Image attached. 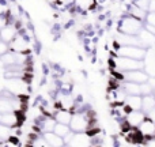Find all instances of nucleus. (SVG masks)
Listing matches in <instances>:
<instances>
[{
    "label": "nucleus",
    "mask_w": 155,
    "mask_h": 147,
    "mask_svg": "<svg viewBox=\"0 0 155 147\" xmlns=\"http://www.w3.org/2000/svg\"><path fill=\"white\" fill-rule=\"evenodd\" d=\"M112 64L117 72H129V71H136L144 68V62L143 60H135L123 56H114L112 60Z\"/></svg>",
    "instance_id": "obj_1"
},
{
    "label": "nucleus",
    "mask_w": 155,
    "mask_h": 147,
    "mask_svg": "<svg viewBox=\"0 0 155 147\" xmlns=\"http://www.w3.org/2000/svg\"><path fill=\"white\" fill-rule=\"evenodd\" d=\"M143 29H144L143 21L134 18V16H131V15L123 18L120 25H118V32L124 33V34H129V35H139V33L142 32Z\"/></svg>",
    "instance_id": "obj_2"
},
{
    "label": "nucleus",
    "mask_w": 155,
    "mask_h": 147,
    "mask_svg": "<svg viewBox=\"0 0 155 147\" xmlns=\"http://www.w3.org/2000/svg\"><path fill=\"white\" fill-rule=\"evenodd\" d=\"M4 89L15 97H23L29 93V83L25 78H10L4 82Z\"/></svg>",
    "instance_id": "obj_3"
},
{
    "label": "nucleus",
    "mask_w": 155,
    "mask_h": 147,
    "mask_svg": "<svg viewBox=\"0 0 155 147\" xmlns=\"http://www.w3.org/2000/svg\"><path fill=\"white\" fill-rule=\"evenodd\" d=\"M70 127L75 134L87 131L88 127H90V119L87 116V110H76V112H74Z\"/></svg>",
    "instance_id": "obj_4"
},
{
    "label": "nucleus",
    "mask_w": 155,
    "mask_h": 147,
    "mask_svg": "<svg viewBox=\"0 0 155 147\" xmlns=\"http://www.w3.org/2000/svg\"><path fill=\"white\" fill-rule=\"evenodd\" d=\"M116 56H123V57H129V59L135 60H144L147 51L146 48L142 46H120L114 51Z\"/></svg>",
    "instance_id": "obj_5"
},
{
    "label": "nucleus",
    "mask_w": 155,
    "mask_h": 147,
    "mask_svg": "<svg viewBox=\"0 0 155 147\" xmlns=\"http://www.w3.org/2000/svg\"><path fill=\"white\" fill-rule=\"evenodd\" d=\"M30 49V42L23 34H19L10 42V51L21 52V53H27Z\"/></svg>",
    "instance_id": "obj_6"
},
{
    "label": "nucleus",
    "mask_w": 155,
    "mask_h": 147,
    "mask_svg": "<svg viewBox=\"0 0 155 147\" xmlns=\"http://www.w3.org/2000/svg\"><path fill=\"white\" fill-rule=\"evenodd\" d=\"M121 74H123V78L125 82H134V83H139V85L148 82V79H150L148 74L143 70L129 71V72H121Z\"/></svg>",
    "instance_id": "obj_7"
},
{
    "label": "nucleus",
    "mask_w": 155,
    "mask_h": 147,
    "mask_svg": "<svg viewBox=\"0 0 155 147\" xmlns=\"http://www.w3.org/2000/svg\"><path fill=\"white\" fill-rule=\"evenodd\" d=\"M116 42L120 46H142V42H140L137 35L124 34V33H120V32L116 35Z\"/></svg>",
    "instance_id": "obj_8"
},
{
    "label": "nucleus",
    "mask_w": 155,
    "mask_h": 147,
    "mask_svg": "<svg viewBox=\"0 0 155 147\" xmlns=\"http://www.w3.org/2000/svg\"><path fill=\"white\" fill-rule=\"evenodd\" d=\"M137 129L146 138V140H153L155 138V123L153 120H150L148 117L137 127Z\"/></svg>",
    "instance_id": "obj_9"
},
{
    "label": "nucleus",
    "mask_w": 155,
    "mask_h": 147,
    "mask_svg": "<svg viewBox=\"0 0 155 147\" xmlns=\"http://www.w3.org/2000/svg\"><path fill=\"white\" fill-rule=\"evenodd\" d=\"M146 119H147V115L143 110H131L125 117V120L132 128H137Z\"/></svg>",
    "instance_id": "obj_10"
},
{
    "label": "nucleus",
    "mask_w": 155,
    "mask_h": 147,
    "mask_svg": "<svg viewBox=\"0 0 155 147\" xmlns=\"http://www.w3.org/2000/svg\"><path fill=\"white\" fill-rule=\"evenodd\" d=\"M70 147H91V138L86 132H78L68 143Z\"/></svg>",
    "instance_id": "obj_11"
},
{
    "label": "nucleus",
    "mask_w": 155,
    "mask_h": 147,
    "mask_svg": "<svg viewBox=\"0 0 155 147\" xmlns=\"http://www.w3.org/2000/svg\"><path fill=\"white\" fill-rule=\"evenodd\" d=\"M0 33H2V41H4V42H7V44H10L11 41L18 35L16 26H14L12 23H8L5 27H3V29L0 30Z\"/></svg>",
    "instance_id": "obj_12"
},
{
    "label": "nucleus",
    "mask_w": 155,
    "mask_h": 147,
    "mask_svg": "<svg viewBox=\"0 0 155 147\" xmlns=\"http://www.w3.org/2000/svg\"><path fill=\"white\" fill-rule=\"evenodd\" d=\"M139 40L140 42H142V46L143 48H151V46L155 45V34H153V33H150L148 30L143 29L142 32L139 33Z\"/></svg>",
    "instance_id": "obj_13"
},
{
    "label": "nucleus",
    "mask_w": 155,
    "mask_h": 147,
    "mask_svg": "<svg viewBox=\"0 0 155 147\" xmlns=\"http://www.w3.org/2000/svg\"><path fill=\"white\" fill-rule=\"evenodd\" d=\"M42 135L51 147H64L65 146L64 139H63L61 136H59L57 134H54V132H45V134H42Z\"/></svg>",
    "instance_id": "obj_14"
},
{
    "label": "nucleus",
    "mask_w": 155,
    "mask_h": 147,
    "mask_svg": "<svg viewBox=\"0 0 155 147\" xmlns=\"http://www.w3.org/2000/svg\"><path fill=\"white\" fill-rule=\"evenodd\" d=\"M72 115H74V113L71 112V110L59 109V110L56 112V115L53 116V117L56 119L57 123H60V124H67V125H70L71 120H72Z\"/></svg>",
    "instance_id": "obj_15"
},
{
    "label": "nucleus",
    "mask_w": 155,
    "mask_h": 147,
    "mask_svg": "<svg viewBox=\"0 0 155 147\" xmlns=\"http://www.w3.org/2000/svg\"><path fill=\"white\" fill-rule=\"evenodd\" d=\"M125 105L131 110H142L143 97L142 95H128L125 101Z\"/></svg>",
    "instance_id": "obj_16"
},
{
    "label": "nucleus",
    "mask_w": 155,
    "mask_h": 147,
    "mask_svg": "<svg viewBox=\"0 0 155 147\" xmlns=\"http://www.w3.org/2000/svg\"><path fill=\"white\" fill-rule=\"evenodd\" d=\"M123 89L125 90V93L128 94V95H142V90H140V85H139V83L124 82Z\"/></svg>",
    "instance_id": "obj_17"
},
{
    "label": "nucleus",
    "mask_w": 155,
    "mask_h": 147,
    "mask_svg": "<svg viewBox=\"0 0 155 147\" xmlns=\"http://www.w3.org/2000/svg\"><path fill=\"white\" fill-rule=\"evenodd\" d=\"M147 11L143 10V8L137 7L136 4H132L131 7H129V15L134 16V18L136 19H140V21H146V18H147Z\"/></svg>",
    "instance_id": "obj_18"
},
{
    "label": "nucleus",
    "mask_w": 155,
    "mask_h": 147,
    "mask_svg": "<svg viewBox=\"0 0 155 147\" xmlns=\"http://www.w3.org/2000/svg\"><path fill=\"white\" fill-rule=\"evenodd\" d=\"M155 108V95L150 94V95H144L143 97V105H142V110L147 115L148 112H151Z\"/></svg>",
    "instance_id": "obj_19"
},
{
    "label": "nucleus",
    "mask_w": 155,
    "mask_h": 147,
    "mask_svg": "<svg viewBox=\"0 0 155 147\" xmlns=\"http://www.w3.org/2000/svg\"><path fill=\"white\" fill-rule=\"evenodd\" d=\"M12 129L11 127L4 125L3 123H0V142H7L10 139V136L12 135Z\"/></svg>",
    "instance_id": "obj_20"
},
{
    "label": "nucleus",
    "mask_w": 155,
    "mask_h": 147,
    "mask_svg": "<svg viewBox=\"0 0 155 147\" xmlns=\"http://www.w3.org/2000/svg\"><path fill=\"white\" fill-rule=\"evenodd\" d=\"M71 131H72V129H71L70 125H67V124H60V123H57L56 128H54V134H57L61 138H64L65 135H68Z\"/></svg>",
    "instance_id": "obj_21"
},
{
    "label": "nucleus",
    "mask_w": 155,
    "mask_h": 147,
    "mask_svg": "<svg viewBox=\"0 0 155 147\" xmlns=\"http://www.w3.org/2000/svg\"><path fill=\"white\" fill-rule=\"evenodd\" d=\"M95 3V0H75V3L74 4L76 5L79 10H88V8L93 7V4Z\"/></svg>",
    "instance_id": "obj_22"
},
{
    "label": "nucleus",
    "mask_w": 155,
    "mask_h": 147,
    "mask_svg": "<svg viewBox=\"0 0 155 147\" xmlns=\"http://www.w3.org/2000/svg\"><path fill=\"white\" fill-rule=\"evenodd\" d=\"M31 145H33V147H51L49 146V143L45 140V138H44L42 134L38 135V138L35 140H33Z\"/></svg>",
    "instance_id": "obj_23"
},
{
    "label": "nucleus",
    "mask_w": 155,
    "mask_h": 147,
    "mask_svg": "<svg viewBox=\"0 0 155 147\" xmlns=\"http://www.w3.org/2000/svg\"><path fill=\"white\" fill-rule=\"evenodd\" d=\"M150 2L151 0H135L134 4H136L137 7L143 8V10H146L148 12V7H150Z\"/></svg>",
    "instance_id": "obj_24"
},
{
    "label": "nucleus",
    "mask_w": 155,
    "mask_h": 147,
    "mask_svg": "<svg viewBox=\"0 0 155 147\" xmlns=\"http://www.w3.org/2000/svg\"><path fill=\"white\" fill-rule=\"evenodd\" d=\"M7 52H10V44L4 42V41H0V57L3 55H5Z\"/></svg>",
    "instance_id": "obj_25"
},
{
    "label": "nucleus",
    "mask_w": 155,
    "mask_h": 147,
    "mask_svg": "<svg viewBox=\"0 0 155 147\" xmlns=\"http://www.w3.org/2000/svg\"><path fill=\"white\" fill-rule=\"evenodd\" d=\"M146 23L153 25V26H155V11H153V12H148V14H147V18H146Z\"/></svg>",
    "instance_id": "obj_26"
},
{
    "label": "nucleus",
    "mask_w": 155,
    "mask_h": 147,
    "mask_svg": "<svg viewBox=\"0 0 155 147\" xmlns=\"http://www.w3.org/2000/svg\"><path fill=\"white\" fill-rule=\"evenodd\" d=\"M74 135H75V132H74V131H71L70 134H68V135H65V136L63 138V139H64V143H65V145H68V143H70L71 140H72Z\"/></svg>",
    "instance_id": "obj_27"
},
{
    "label": "nucleus",
    "mask_w": 155,
    "mask_h": 147,
    "mask_svg": "<svg viewBox=\"0 0 155 147\" xmlns=\"http://www.w3.org/2000/svg\"><path fill=\"white\" fill-rule=\"evenodd\" d=\"M8 25V21L5 19V16H3V15H0V30L3 29V27H5Z\"/></svg>",
    "instance_id": "obj_28"
},
{
    "label": "nucleus",
    "mask_w": 155,
    "mask_h": 147,
    "mask_svg": "<svg viewBox=\"0 0 155 147\" xmlns=\"http://www.w3.org/2000/svg\"><path fill=\"white\" fill-rule=\"evenodd\" d=\"M144 29H146V30H148L150 33H153V34H155V26H153V25L146 23V25H144Z\"/></svg>",
    "instance_id": "obj_29"
},
{
    "label": "nucleus",
    "mask_w": 155,
    "mask_h": 147,
    "mask_svg": "<svg viewBox=\"0 0 155 147\" xmlns=\"http://www.w3.org/2000/svg\"><path fill=\"white\" fill-rule=\"evenodd\" d=\"M147 117L150 119V120H153L154 123H155V108H154L153 110H151V112H148V113H147Z\"/></svg>",
    "instance_id": "obj_30"
},
{
    "label": "nucleus",
    "mask_w": 155,
    "mask_h": 147,
    "mask_svg": "<svg viewBox=\"0 0 155 147\" xmlns=\"http://www.w3.org/2000/svg\"><path fill=\"white\" fill-rule=\"evenodd\" d=\"M148 85L155 90V76H150V79H148Z\"/></svg>",
    "instance_id": "obj_31"
},
{
    "label": "nucleus",
    "mask_w": 155,
    "mask_h": 147,
    "mask_svg": "<svg viewBox=\"0 0 155 147\" xmlns=\"http://www.w3.org/2000/svg\"><path fill=\"white\" fill-rule=\"evenodd\" d=\"M153 11H155V0H151L150 7H148V12H153Z\"/></svg>",
    "instance_id": "obj_32"
},
{
    "label": "nucleus",
    "mask_w": 155,
    "mask_h": 147,
    "mask_svg": "<svg viewBox=\"0 0 155 147\" xmlns=\"http://www.w3.org/2000/svg\"><path fill=\"white\" fill-rule=\"evenodd\" d=\"M61 4L64 5H68V4H72V3H75V0H59Z\"/></svg>",
    "instance_id": "obj_33"
},
{
    "label": "nucleus",
    "mask_w": 155,
    "mask_h": 147,
    "mask_svg": "<svg viewBox=\"0 0 155 147\" xmlns=\"http://www.w3.org/2000/svg\"><path fill=\"white\" fill-rule=\"evenodd\" d=\"M95 2H99V3H102V2H105V0H95Z\"/></svg>",
    "instance_id": "obj_34"
},
{
    "label": "nucleus",
    "mask_w": 155,
    "mask_h": 147,
    "mask_svg": "<svg viewBox=\"0 0 155 147\" xmlns=\"http://www.w3.org/2000/svg\"><path fill=\"white\" fill-rule=\"evenodd\" d=\"M2 116H3V115H2V113H0V123H2Z\"/></svg>",
    "instance_id": "obj_35"
},
{
    "label": "nucleus",
    "mask_w": 155,
    "mask_h": 147,
    "mask_svg": "<svg viewBox=\"0 0 155 147\" xmlns=\"http://www.w3.org/2000/svg\"><path fill=\"white\" fill-rule=\"evenodd\" d=\"M0 41H2V33H0Z\"/></svg>",
    "instance_id": "obj_36"
},
{
    "label": "nucleus",
    "mask_w": 155,
    "mask_h": 147,
    "mask_svg": "<svg viewBox=\"0 0 155 147\" xmlns=\"http://www.w3.org/2000/svg\"><path fill=\"white\" fill-rule=\"evenodd\" d=\"M154 95H155V90H154Z\"/></svg>",
    "instance_id": "obj_37"
},
{
    "label": "nucleus",
    "mask_w": 155,
    "mask_h": 147,
    "mask_svg": "<svg viewBox=\"0 0 155 147\" xmlns=\"http://www.w3.org/2000/svg\"><path fill=\"white\" fill-rule=\"evenodd\" d=\"M0 147H2V146H0Z\"/></svg>",
    "instance_id": "obj_38"
}]
</instances>
